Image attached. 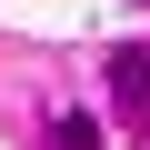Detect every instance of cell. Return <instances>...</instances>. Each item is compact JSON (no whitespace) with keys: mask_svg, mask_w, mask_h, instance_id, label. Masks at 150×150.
<instances>
[{"mask_svg":"<svg viewBox=\"0 0 150 150\" xmlns=\"http://www.w3.org/2000/svg\"><path fill=\"white\" fill-rule=\"evenodd\" d=\"M60 150H100V130H90L80 110H60Z\"/></svg>","mask_w":150,"mask_h":150,"instance_id":"cell-2","label":"cell"},{"mask_svg":"<svg viewBox=\"0 0 150 150\" xmlns=\"http://www.w3.org/2000/svg\"><path fill=\"white\" fill-rule=\"evenodd\" d=\"M110 120L120 130H150V40L110 50Z\"/></svg>","mask_w":150,"mask_h":150,"instance_id":"cell-1","label":"cell"}]
</instances>
